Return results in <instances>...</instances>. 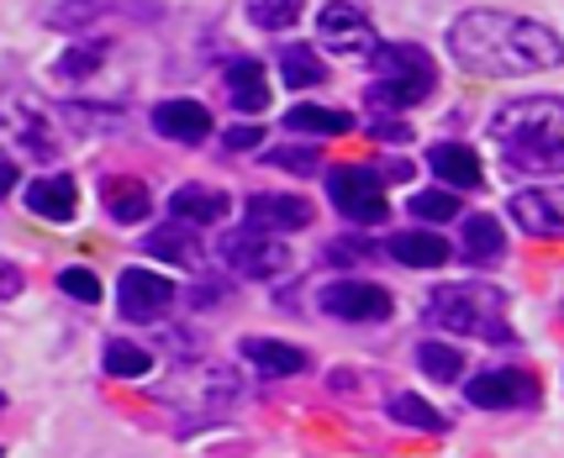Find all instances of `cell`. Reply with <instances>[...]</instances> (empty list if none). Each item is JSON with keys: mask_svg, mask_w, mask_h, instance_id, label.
Returning <instances> with one entry per match:
<instances>
[{"mask_svg": "<svg viewBox=\"0 0 564 458\" xmlns=\"http://www.w3.org/2000/svg\"><path fill=\"white\" fill-rule=\"evenodd\" d=\"M448 53L459 58V69L469 74H543L564 58V43L539 22H522L507 11H465L448 26Z\"/></svg>", "mask_w": 564, "mask_h": 458, "instance_id": "1", "label": "cell"}, {"mask_svg": "<svg viewBox=\"0 0 564 458\" xmlns=\"http://www.w3.org/2000/svg\"><path fill=\"white\" fill-rule=\"evenodd\" d=\"M491 143L507 174H560L564 170V100L528 96L501 106L491 121Z\"/></svg>", "mask_w": 564, "mask_h": 458, "instance_id": "2", "label": "cell"}, {"mask_svg": "<svg viewBox=\"0 0 564 458\" xmlns=\"http://www.w3.org/2000/svg\"><path fill=\"white\" fill-rule=\"evenodd\" d=\"M427 321L443 332L480 342H512L507 327V290L496 285H438L427 295Z\"/></svg>", "mask_w": 564, "mask_h": 458, "instance_id": "3", "label": "cell"}, {"mask_svg": "<svg viewBox=\"0 0 564 458\" xmlns=\"http://www.w3.org/2000/svg\"><path fill=\"white\" fill-rule=\"evenodd\" d=\"M369 69L380 85H369V106H417V100L433 96L438 85V69L433 58L417 48V43H375L369 53Z\"/></svg>", "mask_w": 564, "mask_h": 458, "instance_id": "4", "label": "cell"}, {"mask_svg": "<svg viewBox=\"0 0 564 458\" xmlns=\"http://www.w3.org/2000/svg\"><path fill=\"white\" fill-rule=\"evenodd\" d=\"M327 195H333V211H344L348 221H359V227H375V221H386V190H380V179L359 164H338V170L327 174Z\"/></svg>", "mask_w": 564, "mask_h": 458, "instance_id": "5", "label": "cell"}, {"mask_svg": "<svg viewBox=\"0 0 564 458\" xmlns=\"http://www.w3.org/2000/svg\"><path fill=\"white\" fill-rule=\"evenodd\" d=\"M217 253L227 259V269H238L243 280H280V274L291 269V248H285V242H274V238H264V232H253V227L227 232Z\"/></svg>", "mask_w": 564, "mask_h": 458, "instance_id": "6", "label": "cell"}, {"mask_svg": "<svg viewBox=\"0 0 564 458\" xmlns=\"http://www.w3.org/2000/svg\"><path fill=\"white\" fill-rule=\"evenodd\" d=\"M174 295L180 290L159 269H122V280H117V312H122V321H159V316H170Z\"/></svg>", "mask_w": 564, "mask_h": 458, "instance_id": "7", "label": "cell"}, {"mask_svg": "<svg viewBox=\"0 0 564 458\" xmlns=\"http://www.w3.org/2000/svg\"><path fill=\"white\" fill-rule=\"evenodd\" d=\"M322 312L338 316V321H386L395 312L391 290L369 285V280H333L322 290Z\"/></svg>", "mask_w": 564, "mask_h": 458, "instance_id": "8", "label": "cell"}, {"mask_svg": "<svg viewBox=\"0 0 564 458\" xmlns=\"http://www.w3.org/2000/svg\"><path fill=\"white\" fill-rule=\"evenodd\" d=\"M469 406H486V411H507V406H533L539 401V380L528 369H486L465 380Z\"/></svg>", "mask_w": 564, "mask_h": 458, "instance_id": "9", "label": "cell"}, {"mask_svg": "<svg viewBox=\"0 0 564 458\" xmlns=\"http://www.w3.org/2000/svg\"><path fill=\"white\" fill-rule=\"evenodd\" d=\"M512 221L533 238H564V185H533L512 195Z\"/></svg>", "mask_w": 564, "mask_h": 458, "instance_id": "10", "label": "cell"}, {"mask_svg": "<svg viewBox=\"0 0 564 458\" xmlns=\"http://www.w3.org/2000/svg\"><path fill=\"white\" fill-rule=\"evenodd\" d=\"M317 37L327 43L333 53H375L369 43H375V26H369V17L359 11V6H348V0H333V6H322L317 17Z\"/></svg>", "mask_w": 564, "mask_h": 458, "instance_id": "11", "label": "cell"}, {"mask_svg": "<svg viewBox=\"0 0 564 458\" xmlns=\"http://www.w3.org/2000/svg\"><path fill=\"white\" fill-rule=\"evenodd\" d=\"M248 227L253 232H301V227H312V206L295 195H248Z\"/></svg>", "mask_w": 564, "mask_h": 458, "instance_id": "12", "label": "cell"}, {"mask_svg": "<svg viewBox=\"0 0 564 458\" xmlns=\"http://www.w3.org/2000/svg\"><path fill=\"white\" fill-rule=\"evenodd\" d=\"M153 127L170 143H206L212 138V111L200 100H164V106H153Z\"/></svg>", "mask_w": 564, "mask_h": 458, "instance_id": "13", "label": "cell"}, {"mask_svg": "<svg viewBox=\"0 0 564 458\" xmlns=\"http://www.w3.org/2000/svg\"><path fill=\"white\" fill-rule=\"evenodd\" d=\"M227 100H232L238 117H259L270 106V79H264L259 58H232L227 64Z\"/></svg>", "mask_w": 564, "mask_h": 458, "instance_id": "14", "label": "cell"}, {"mask_svg": "<svg viewBox=\"0 0 564 458\" xmlns=\"http://www.w3.org/2000/svg\"><path fill=\"white\" fill-rule=\"evenodd\" d=\"M427 170L438 174L443 185H459V190H480V159H475V148L465 143H433L427 148Z\"/></svg>", "mask_w": 564, "mask_h": 458, "instance_id": "15", "label": "cell"}, {"mask_svg": "<svg viewBox=\"0 0 564 458\" xmlns=\"http://www.w3.org/2000/svg\"><path fill=\"white\" fill-rule=\"evenodd\" d=\"M459 253H465L469 264H496V259L507 253V232H501V221L486 217V211L465 217V227H459Z\"/></svg>", "mask_w": 564, "mask_h": 458, "instance_id": "16", "label": "cell"}, {"mask_svg": "<svg viewBox=\"0 0 564 458\" xmlns=\"http://www.w3.org/2000/svg\"><path fill=\"white\" fill-rule=\"evenodd\" d=\"M26 206H32L43 221H69L74 206H79V185H74V174H48V179H37V185L26 190Z\"/></svg>", "mask_w": 564, "mask_h": 458, "instance_id": "17", "label": "cell"}, {"mask_svg": "<svg viewBox=\"0 0 564 458\" xmlns=\"http://www.w3.org/2000/svg\"><path fill=\"white\" fill-rule=\"evenodd\" d=\"M386 253L406 269H443L454 248H448L443 238H433V232H417V227H412V232H395V238L386 242Z\"/></svg>", "mask_w": 564, "mask_h": 458, "instance_id": "18", "label": "cell"}, {"mask_svg": "<svg viewBox=\"0 0 564 458\" xmlns=\"http://www.w3.org/2000/svg\"><path fill=\"white\" fill-rule=\"evenodd\" d=\"M170 211H174V221H185V227H212V221L227 217V195L206 190V185H180V190L170 195Z\"/></svg>", "mask_w": 564, "mask_h": 458, "instance_id": "19", "label": "cell"}, {"mask_svg": "<svg viewBox=\"0 0 564 458\" xmlns=\"http://www.w3.org/2000/svg\"><path fill=\"white\" fill-rule=\"evenodd\" d=\"M243 359L253 363V369H264V374H301L306 369V353L301 348H291V342H274V338H243Z\"/></svg>", "mask_w": 564, "mask_h": 458, "instance_id": "20", "label": "cell"}, {"mask_svg": "<svg viewBox=\"0 0 564 458\" xmlns=\"http://www.w3.org/2000/svg\"><path fill=\"white\" fill-rule=\"evenodd\" d=\"M106 211H111V221H122V227H132V221H143L148 211H153V200H148V190L138 185V179H106Z\"/></svg>", "mask_w": 564, "mask_h": 458, "instance_id": "21", "label": "cell"}, {"mask_svg": "<svg viewBox=\"0 0 564 458\" xmlns=\"http://www.w3.org/2000/svg\"><path fill=\"white\" fill-rule=\"evenodd\" d=\"M285 127L291 132H312V138H344V132H354V117L348 111H327V106H291Z\"/></svg>", "mask_w": 564, "mask_h": 458, "instance_id": "22", "label": "cell"}, {"mask_svg": "<svg viewBox=\"0 0 564 458\" xmlns=\"http://www.w3.org/2000/svg\"><path fill=\"white\" fill-rule=\"evenodd\" d=\"M280 74H285V85H295V90H312V85L327 79L322 58L306 48V43H285V48H280Z\"/></svg>", "mask_w": 564, "mask_h": 458, "instance_id": "23", "label": "cell"}, {"mask_svg": "<svg viewBox=\"0 0 564 458\" xmlns=\"http://www.w3.org/2000/svg\"><path fill=\"white\" fill-rule=\"evenodd\" d=\"M100 363H106V374H117V380H143L148 369H153V353L138 348V342L111 338L106 342V353H100Z\"/></svg>", "mask_w": 564, "mask_h": 458, "instance_id": "24", "label": "cell"}, {"mask_svg": "<svg viewBox=\"0 0 564 458\" xmlns=\"http://www.w3.org/2000/svg\"><path fill=\"white\" fill-rule=\"evenodd\" d=\"M417 363L427 369V380H443V385H459V374H465V353L459 348H448V342H422L417 348Z\"/></svg>", "mask_w": 564, "mask_h": 458, "instance_id": "25", "label": "cell"}, {"mask_svg": "<svg viewBox=\"0 0 564 458\" xmlns=\"http://www.w3.org/2000/svg\"><path fill=\"white\" fill-rule=\"evenodd\" d=\"M248 22L259 32H291L301 22V0H248Z\"/></svg>", "mask_w": 564, "mask_h": 458, "instance_id": "26", "label": "cell"}, {"mask_svg": "<svg viewBox=\"0 0 564 458\" xmlns=\"http://www.w3.org/2000/svg\"><path fill=\"white\" fill-rule=\"evenodd\" d=\"M148 253H153V259H170V264H196V238H191L185 227H159V232L148 238Z\"/></svg>", "mask_w": 564, "mask_h": 458, "instance_id": "27", "label": "cell"}, {"mask_svg": "<svg viewBox=\"0 0 564 458\" xmlns=\"http://www.w3.org/2000/svg\"><path fill=\"white\" fill-rule=\"evenodd\" d=\"M391 422H401V427H417V433H443V427H448V422H443V416L427 406L422 395H395V401H391Z\"/></svg>", "mask_w": 564, "mask_h": 458, "instance_id": "28", "label": "cell"}, {"mask_svg": "<svg viewBox=\"0 0 564 458\" xmlns=\"http://www.w3.org/2000/svg\"><path fill=\"white\" fill-rule=\"evenodd\" d=\"M264 164H270V170H291V174H312V170H322V153L317 148L285 143V148H270V153H264Z\"/></svg>", "mask_w": 564, "mask_h": 458, "instance_id": "29", "label": "cell"}, {"mask_svg": "<svg viewBox=\"0 0 564 458\" xmlns=\"http://www.w3.org/2000/svg\"><path fill=\"white\" fill-rule=\"evenodd\" d=\"M100 58H106V53H100L96 43H90V48H69L53 64V74H58V79H90V74L100 69Z\"/></svg>", "mask_w": 564, "mask_h": 458, "instance_id": "30", "label": "cell"}, {"mask_svg": "<svg viewBox=\"0 0 564 458\" xmlns=\"http://www.w3.org/2000/svg\"><path fill=\"white\" fill-rule=\"evenodd\" d=\"M412 211H417L422 221H448V217H459V200L448 190H417L412 195Z\"/></svg>", "mask_w": 564, "mask_h": 458, "instance_id": "31", "label": "cell"}, {"mask_svg": "<svg viewBox=\"0 0 564 458\" xmlns=\"http://www.w3.org/2000/svg\"><path fill=\"white\" fill-rule=\"evenodd\" d=\"M58 290H64L69 301H79V306L100 301V280L90 274V269H64V274H58Z\"/></svg>", "mask_w": 564, "mask_h": 458, "instance_id": "32", "label": "cell"}, {"mask_svg": "<svg viewBox=\"0 0 564 458\" xmlns=\"http://www.w3.org/2000/svg\"><path fill=\"white\" fill-rule=\"evenodd\" d=\"M106 11V0H64V6H53L48 22L53 26H85L90 17H100Z\"/></svg>", "mask_w": 564, "mask_h": 458, "instance_id": "33", "label": "cell"}, {"mask_svg": "<svg viewBox=\"0 0 564 458\" xmlns=\"http://www.w3.org/2000/svg\"><path fill=\"white\" fill-rule=\"evenodd\" d=\"M369 248L365 242H354V238H338V242H327V264H359Z\"/></svg>", "mask_w": 564, "mask_h": 458, "instance_id": "34", "label": "cell"}, {"mask_svg": "<svg viewBox=\"0 0 564 458\" xmlns=\"http://www.w3.org/2000/svg\"><path fill=\"white\" fill-rule=\"evenodd\" d=\"M259 138H264V127H253V121H248V127H232L221 143L232 148V153H243V148H259Z\"/></svg>", "mask_w": 564, "mask_h": 458, "instance_id": "35", "label": "cell"}, {"mask_svg": "<svg viewBox=\"0 0 564 458\" xmlns=\"http://www.w3.org/2000/svg\"><path fill=\"white\" fill-rule=\"evenodd\" d=\"M196 306H200V312H206V306H221V285H217V280H200Z\"/></svg>", "mask_w": 564, "mask_h": 458, "instance_id": "36", "label": "cell"}, {"mask_svg": "<svg viewBox=\"0 0 564 458\" xmlns=\"http://www.w3.org/2000/svg\"><path fill=\"white\" fill-rule=\"evenodd\" d=\"M375 138H386V143H401V138H406V127H401V121H375Z\"/></svg>", "mask_w": 564, "mask_h": 458, "instance_id": "37", "label": "cell"}, {"mask_svg": "<svg viewBox=\"0 0 564 458\" xmlns=\"http://www.w3.org/2000/svg\"><path fill=\"white\" fill-rule=\"evenodd\" d=\"M380 174H386V179H406V174H412V164H401V159H391V164H380Z\"/></svg>", "mask_w": 564, "mask_h": 458, "instance_id": "38", "label": "cell"}]
</instances>
